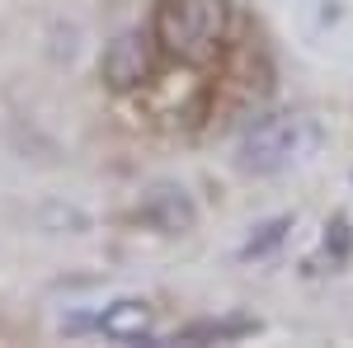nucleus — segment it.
I'll return each instance as SVG.
<instances>
[{
	"label": "nucleus",
	"instance_id": "nucleus-1",
	"mask_svg": "<svg viewBox=\"0 0 353 348\" xmlns=\"http://www.w3.org/2000/svg\"><path fill=\"white\" fill-rule=\"evenodd\" d=\"M325 141V127L316 113L306 108H283L259 118L254 127H245V136L236 141V165L245 174H283L306 165Z\"/></svg>",
	"mask_w": 353,
	"mask_h": 348
},
{
	"label": "nucleus",
	"instance_id": "nucleus-2",
	"mask_svg": "<svg viewBox=\"0 0 353 348\" xmlns=\"http://www.w3.org/2000/svg\"><path fill=\"white\" fill-rule=\"evenodd\" d=\"M151 33L170 57L203 66L221 52L231 33V0H161Z\"/></svg>",
	"mask_w": 353,
	"mask_h": 348
},
{
	"label": "nucleus",
	"instance_id": "nucleus-3",
	"mask_svg": "<svg viewBox=\"0 0 353 348\" xmlns=\"http://www.w3.org/2000/svg\"><path fill=\"white\" fill-rule=\"evenodd\" d=\"M151 43L156 33H141V28H123L113 38L104 57H99V81L109 85L113 94H132L151 81Z\"/></svg>",
	"mask_w": 353,
	"mask_h": 348
},
{
	"label": "nucleus",
	"instance_id": "nucleus-4",
	"mask_svg": "<svg viewBox=\"0 0 353 348\" xmlns=\"http://www.w3.org/2000/svg\"><path fill=\"white\" fill-rule=\"evenodd\" d=\"M90 329L104 334L109 344H151L156 339V306L141 296H118L104 311L90 316Z\"/></svg>",
	"mask_w": 353,
	"mask_h": 348
},
{
	"label": "nucleus",
	"instance_id": "nucleus-5",
	"mask_svg": "<svg viewBox=\"0 0 353 348\" xmlns=\"http://www.w3.org/2000/svg\"><path fill=\"white\" fill-rule=\"evenodd\" d=\"M137 212H141V221L151 231H161V236H189L193 226H198V207H193V198L179 184H156L141 198Z\"/></svg>",
	"mask_w": 353,
	"mask_h": 348
},
{
	"label": "nucleus",
	"instance_id": "nucleus-6",
	"mask_svg": "<svg viewBox=\"0 0 353 348\" xmlns=\"http://www.w3.org/2000/svg\"><path fill=\"white\" fill-rule=\"evenodd\" d=\"M259 334L254 316H221V320H193L174 334V344H231V339H250Z\"/></svg>",
	"mask_w": 353,
	"mask_h": 348
},
{
	"label": "nucleus",
	"instance_id": "nucleus-7",
	"mask_svg": "<svg viewBox=\"0 0 353 348\" xmlns=\"http://www.w3.org/2000/svg\"><path fill=\"white\" fill-rule=\"evenodd\" d=\"M297 226V216L292 212H283V216H269V221H259L250 236H245V245H241V259L250 264V259H269L278 245L288 240V231Z\"/></svg>",
	"mask_w": 353,
	"mask_h": 348
},
{
	"label": "nucleus",
	"instance_id": "nucleus-8",
	"mask_svg": "<svg viewBox=\"0 0 353 348\" xmlns=\"http://www.w3.org/2000/svg\"><path fill=\"white\" fill-rule=\"evenodd\" d=\"M321 249L330 254V264H344L353 249V226L349 216H334V221H325V240H321Z\"/></svg>",
	"mask_w": 353,
	"mask_h": 348
}]
</instances>
